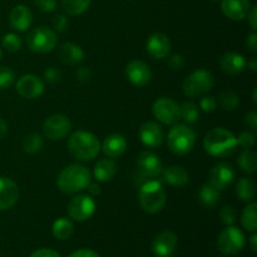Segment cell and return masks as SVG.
I'll use <instances>...</instances> for the list:
<instances>
[{"instance_id": "6da1fadb", "label": "cell", "mask_w": 257, "mask_h": 257, "mask_svg": "<svg viewBox=\"0 0 257 257\" xmlns=\"http://www.w3.org/2000/svg\"><path fill=\"white\" fill-rule=\"evenodd\" d=\"M237 140L235 135L225 128H213L206 135L203 140V148L213 157H227L235 152Z\"/></svg>"}, {"instance_id": "7a4b0ae2", "label": "cell", "mask_w": 257, "mask_h": 257, "mask_svg": "<svg viewBox=\"0 0 257 257\" xmlns=\"http://www.w3.org/2000/svg\"><path fill=\"white\" fill-rule=\"evenodd\" d=\"M90 171L82 165H70L60 172L58 177V188L65 195H73L85 190L90 183Z\"/></svg>"}, {"instance_id": "3957f363", "label": "cell", "mask_w": 257, "mask_h": 257, "mask_svg": "<svg viewBox=\"0 0 257 257\" xmlns=\"http://www.w3.org/2000/svg\"><path fill=\"white\" fill-rule=\"evenodd\" d=\"M68 151L79 161H90L100 152V143L93 133L77 131L68 140Z\"/></svg>"}, {"instance_id": "277c9868", "label": "cell", "mask_w": 257, "mask_h": 257, "mask_svg": "<svg viewBox=\"0 0 257 257\" xmlns=\"http://www.w3.org/2000/svg\"><path fill=\"white\" fill-rule=\"evenodd\" d=\"M166 191L160 181H148L143 183L138 193V201L143 211L148 213H158L166 205Z\"/></svg>"}, {"instance_id": "5b68a950", "label": "cell", "mask_w": 257, "mask_h": 257, "mask_svg": "<svg viewBox=\"0 0 257 257\" xmlns=\"http://www.w3.org/2000/svg\"><path fill=\"white\" fill-rule=\"evenodd\" d=\"M195 132L192 128L185 124H176L168 133V148L177 156L188 155L195 147Z\"/></svg>"}, {"instance_id": "8992f818", "label": "cell", "mask_w": 257, "mask_h": 257, "mask_svg": "<svg viewBox=\"0 0 257 257\" xmlns=\"http://www.w3.org/2000/svg\"><path fill=\"white\" fill-rule=\"evenodd\" d=\"M215 84L213 75L205 69H198L191 73L183 82V93L187 97H198L206 94Z\"/></svg>"}, {"instance_id": "52a82bcc", "label": "cell", "mask_w": 257, "mask_h": 257, "mask_svg": "<svg viewBox=\"0 0 257 257\" xmlns=\"http://www.w3.org/2000/svg\"><path fill=\"white\" fill-rule=\"evenodd\" d=\"M57 34L50 28H34L27 37V45L35 53H49L57 45Z\"/></svg>"}, {"instance_id": "ba28073f", "label": "cell", "mask_w": 257, "mask_h": 257, "mask_svg": "<svg viewBox=\"0 0 257 257\" xmlns=\"http://www.w3.org/2000/svg\"><path fill=\"white\" fill-rule=\"evenodd\" d=\"M245 246V236L240 228L228 226L220 233L217 238V248L222 255L235 256Z\"/></svg>"}, {"instance_id": "9c48e42d", "label": "cell", "mask_w": 257, "mask_h": 257, "mask_svg": "<svg viewBox=\"0 0 257 257\" xmlns=\"http://www.w3.org/2000/svg\"><path fill=\"white\" fill-rule=\"evenodd\" d=\"M72 131V122L64 114H52L43 123V132L50 141H60Z\"/></svg>"}, {"instance_id": "30bf717a", "label": "cell", "mask_w": 257, "mask_h": 257, "mask_svg": "<svg viewBox=\"0 0 257 257\" xmlns=\"http://www.w3.org/2000/svg\"><path fill=\"white\" fill-rule=\"evenodd\" d=\"M68 215L77 222L87 221L93 216L95 211V202L90 196L78 195L68 203Z\"/></svg>"}, {"instance_id": "8fae6325", "label": "cell", "mask_w": 257, "mask_h": 257, "mask_svg": "<svg viewBox=\"0 0 257 257\" xmlns=\"http://www.w3.org/2000/svg\"><path fill=\"white\" fill-rule=\"evenodd\" d=\"M153 115L165 124H176L181 119L180 105L167 97H162L153 103Z\"/></svg>"}, {"instance_id": "7c38bea8", "label": "cell", "mask_w": 257, "mask_h": 257, "mask_svg": "<svg viewBox=\"0 0 257 257\" xmlns=\"http://www.w3.org/2000/svg\"><path fill=\"white\" fill-rule=\"evenodd\" d=\"M235 180V170L227 162H220L213 166L210 172V185L216 190L223 191Z\"/></svg>"}, {"instance_id": "4fadbf2b", "label": "cell", "mask_w": 257, "mask_h": 257, "mask_svg": "<svg viewBox=\"0 0 257 257\" xmlns=\"http://www.w3.org/2000/svg\"><path fill=\"white\" fill-rule=\"evenodd\" d=\"M17 92L25 99H34L44 92V83L33 74L23 75L17 82Z\"/></svg>"}, {"instance_id": "5bb4252c", "label": "cell", "mask_w": 257, "mask_h": 257, "mask_svg": "<svg viewBox=\"0 0 257 257\" xmlns=\"http://www.w3.org/2000/svg\"><path fill=\"white\" fill-rule=\"evenodd\" d=\"M137 167L143 178H155L162 172V161L155 153L145 151L138 156Z\"/></svg>"}, {"instance_id": "9a60e30c", "label": "cell", "mask_w": 257, "mask_h": 257, "mask_svg": "<svg viewBox=\"0 0 257 257\" xmlns=\"http://www.w3.org/2000/svg\"><path fill=\"white\" fill-rule=\"evenodd\" d=\"M125 75L132 84L137 87H145L152 79L151 68L141 60H132L125 67Z\"/></svg>"}, {"instance_id": "2e32d148", "label": "cell", "mask_w": 257, "mask_h": 257, "mask_svg": "<svg viewBox=\"0 0 257 257\" xmlns=\"http://www.w3.org/2000/svg\"><path fill=\"white\" fill-rule=\"evenodd\" d=\"M171 40L163 33H153L147 40V52L153 59H165L171 53Z\"/></svg>"}, {"instance_id": "e0dca14e", "label": "cell", "mask_w": 257, "mask_h": 257, "mask_svg": "<svg viewBox=\"0 0 257 257\" xmlns=\"http://www.w3.org/2000/svg\"><path fill=\"white\" fill-rule=\"evenodd\" d=\"M177 247V236L172 231H163L156 236L152 243L153 252L160 257H171Z\"/></svg>"}, {"instance_id": "ac0fdd59", "label": "cell", "mask_w": 257, "mask_h": 257, "mask_svg": "<svg viewBox=\"0 0 257 257\" xmlns=\"http://www.w3.org/2000/svg\"><path fill=\"white\" fill-rule=\"evenodd\" d=\"M19 198V187L8 177H0V211L12 208Z\"/></svg>"}, {"instance_id": "d6986e66", "label": "cell", "mask_w": 257, "mask_h": 257, "mask_svg": "<svg viewBox=\"0 0 257 257\" xmlns=\"http://www.w3.org/2000/svg\"><path fill=\"white\" fill-rule=\"evenodd\" d=\"M140 138L142 143L147 147L157 148L163 143L165 133L162 127L156 122H147L141 127Z\"/></svg>"}, {"instance_id": "ffe728a7", "label": "cell", "mask_w": 257, "mask_h": 257, "mask_svg": "<svg viewBox=\"0 0 257 257\" xmlns=\"http://www.w3.org/2000/svg\"><path fill=\"white\" fill-rule=\"evenodd\" d=\"M221 9L231 20H242L247 17L251 9L248 0H222Z\"/></svg>"}, {"instance_id": "44dd1931", "label": "cell", "mask_w": 257, "mask_h": 257, "mask_svg": "<svg viewBox=\"0 0 257 257\" xmlns=\"http://www.w3.org/2000/svg\"><path fill=\"white\" fill-rule=\"evenodd\" d=\"M9 23L13 29L18 32H25L33 23V14L25 5H17L9 14Z\"/></svg>"}, {"instance_id": "7402d4cb", "label": "cell", "mask_w": 257, "mask_h": 257, "mask_svg": "<svg viewBox=\"0 0 257 257\" xmlns=\"http://www.w3.org/2000/svg\"><path fill=\"white\" fill-rule=\"evenodd\" d=\"M246 65H247V62H246L245 57L238 53H226L220 59V67L222 72L230 75L242 73Z\"/></svg>"}, {"instance_id": "603a6c76", "label": "cell", "mask_w": 257, "mask_h": 257, "mask_svg": "<svg viewBox=\"0 0 257 257\" xmlns=\"http://www.w3.org/2000/svg\"><path fill=\"white\" fill-rule=\"evenodd\" d=\"M100 148L108 157L117 158L122 156L127 150V141H125L124 136L119 135V133H113V135L105 137Z\"/></svg>"}, {"instance_id": "cb8c5ba5", "label": "cell", "mask_w": 257, "mask_h": 257, "mask_svg": "<svg viewBox=\"0 0 257 257\" xmlns=\"http://www.w3.org/2000/svg\"><path fill=\"white\" fill-rule=\"evenodd\" d=\"M58 58L64 64L74 65L82 62L84 58V52L79 45L74 43H64L58 49Z\"/></svg>"}, {"instance_id": "d4e9b609", "label": "cell", "mask_w": 257, "mask_h": 257, "mask_svg": "<svg viewBox=\"0 0 257 257\" xmlns=\"http://www.w3.org/2000/svg\"><path fill=\"white\" fill-rule=\"evenodd\" d=\"M162 177L166 183L176 187H182L187 185L190 176L188 172L182 166H170V167L162 170Z\"/></svg>"}, {"instance_id": "484cf974", "label": "cell", "mask_w": 257, "mask_h": 257, "mask_svg": "<svg viewBox=\"0 0 257 257\" xmlns=\"http://www.w3.org/2000/svg\"><path fill=\"white\" fill-rule=\"evenodd\" d=\"M93 175L99 182H108L117 175V165L110 158H102L95 165Z\"/></svg>"}, {"instance_id": "4316f807", "label": "cell", "mask_w": 257, "mask_h": 257, "mask_svg": "<svg viewBox=\"0 0 257 257\" xmlns=\"http://www.w3.org/2000/svg\"><path fill=\"white\" fill-rule=\"evenodd\" d=\"M236 195L238 196L241 201L250 202L255 198L256 195V185L252 178H240V181L236 185Z\"/></svg>"}, {"instance_id": "83f0119b", "label": "cell", "mask_w": 257, "mask_h": 257, "mask_svg": "<svg viewBox=\"0 0 257 257\" xmlns=\"http://www.w3.org/2000/svg\"><path fill=\"white\" fill-rule=\"evenodd\" d=\"M53 235L58 240H67L74 232V225L72 221L67 217H60L53 223Z\"/></svg>"}, {"instance_id": "f1b7e54d", "label": "cell", "mask_w": 257, "mask_h": 257, "mask_svg": "<svg viewBox=\"0 0 257 257\" xmlns=\"http://www.w3.org/2000/svg\"><path fill=\"white\" fill-rule=\"evenodd\" d=\"M200 201L207 208H213L220 203L221 193L211 185H203L200 190Z\"/></svg>"}, {"instance_id": "f546056e", "label": "cell", "mask_w": 257, "mask_h": 257, "mask_svg": "<svg viewBox=\"0 0 257 257\" xmlns=\"http://www.w3.org/2000/svg\"><path fill=\"white\" fill-rule=\"evenodd\" d=\"M237 165L243 172L253 175L257 170V156L250 150H245L240 153L237 158Z\"/></svg>"}, {"instance_id": "4dcf8cb0", "label": "cell", "mask_w": 257, "mask_h": 257, "mask_svg": "<svg viewBox=\"0 0 257 257\" xmlns=\"http://www.w3.org/2000/svg\"><path fill=\"white\" fill-rule=\"evenodd\" d=\"M241 222L243 227L250 232H255L257 230V205L255 202L246 206L241 216Z\"/></svg>"}, {"instance_id": "1f68e13d", "label": "cell", "mask_w": 257, "mask_h": 257, "mask_svg": "<svg viewBox=\"0 0 257 257\" xmlns=\"http://www.w3.org/2000/svg\"><path fill=\"white\" fill-rule=\"evenodd\" d=\"M22 147L25 153L29 155H35V153L40 152L43 148V138L42 136L38 133H29L25 136L22 141Z\"/></svg>"}, {"instance_id": "d6a6232c", "label": "cell", "mask_w": 257, "mask_h": 257, "mask_svg": "<svg viewBox=\"0 0 257 257\" xmlns=\"http://www.w3.org/2000/svg\"><path fill=\"white\" fill-rule=\"evenodd\" d=\"M63 9L70 15H79L89 8L90 0H62Z\"/></svg>"}, {"instance_id": "836d02e7", "label": "cell", "mask_w": 257, "mask_h": 257, "mask_svg": "<svg viewBox=\"0 0 257 257\" xmlns=\"http://www.w3.org/2000/svg\"><path fill=\"white\" fill-rule=\"evenodd\" d=\"M218 102H220V105L225 110H233L240 104V98H238L237 93L227 89L221 93L220 97H218Z\"/></svg>"}, {"instance_id": "e575fe53", "label": "cell", "mask_w": 257, "mask_h": 257, "mask_svg": "<svg viewBox=\"0 0 257 257\" xmlns=\"http://www.w3.org/2000/svg\"><path fill=\"white\" fill-rule=\"evenodd\" d=\"M180 115L186 123H195L200 115V109L195 103L186 102L180 107Z\"/></svg>"}, {"instance_id": "d590c367", "label": "cell", "mask_w": 257, "mask_h": 257, "mask_svg": "<svg viewBox=\"0 0 257 257\" xmlns=\"http://www.w3.org/2000/svg\"><path fill=\"white\" fill-rule=\"evenodd\" d=\"M3 48L10 53L18 52L22 48V39L14 33H8L3 38Z\"/></svg>"}, {"instance_id": "8d00e7d4", "label": "cell", "mask_w": 257, "mask_h": 257, "mask_svg": "<svg viewBox=\"0 0 257 257\" xmlns=\"http://www.w3.org/2000/svg\"><path fill=\"white\" fill-rule=\"evenodd\" d=\"M14 72L8 67H0V89H7L14 83Z\"/></svg>"}, {"instance_id": "74e56055", "label": "cell", "mask_w": 257, "mask_h": 257, "mask_svg": "<svg viewBox=\"0 0 257 257\" xmlns=\"http://www.w3.org/2000/svg\"><path fill=\"white\" fill-rule=\"evenodd\" d=\"M220 220L221 222L227 226H232V223L236 221V210L232 206H225L220 211Z\"/></svg>"}, {"instance_id": "f35d334b", "label": "cell", "mask_w": 257, "mask_h": 257, "mask_svg": "<svg viewBox=\"0 0 257 257\" xmlns=\"http://www.w3.org/2000/svg\"><path fill=\"white\" fill-rule=\"evenodd\" d=\"M236 140H237V145H240L245 150H250L255 146V136H253V133L247 132V131L241 133Z\"/></svg>"}, {"instance_id": "ab89813d", "label": "cell", "mask_w": 257, "mask_h": 257, "mask_svg": "<svg viewBox=\"0 0 257 257\" xmlns=\"http://www.w3.org/2000/svg\"><path fill=\"white\" fill-rule=\"evenodd\" d=\"M200 107L203 112L211 113L216 109V107H217V102H216V99L212 95H205L203 98H201Z\"/></svg>"}, {"instance_id": "60d3db41", "label": "cell", "mask_w": 257, "mask_h": 257, "mask_svg": "<svg viewBox=\"0 0 257 257\" xmlns=\"http://www.w3.org/2000/svg\"><path fill=\"white\" fill-rule=\"evenodd\" d=\"M34 4L43 13H52L57 8L55 0H34Z\"/></svg>"}, {"instance_id": "b9f144b4", "label": "cell", "mask_w": 257, "mask_h": 257, "mask_svg": "<svg viewBox=\"0 0 257 257\" xmlns=\"http://www.w3.org/2000/svg\"><path fill=\"white\" fill-rule=\"evenodd\" d=\"M44 78L50 84H55V83H59L60 79H62V73L57 68L50 67L44 72Z\"/></svg>"}, {"instance_id": "7bdbcfd3", "label": "cell", "mask_w": 257, "mask_h": 257, "mask_svg": "<svg viewBox=\"0 0 257 257\" xmlns=\"http://www.w3.org/2000/svg\"><path fill=\"white\" fill-rule=\"evenodd\" d=\"M53 28H54L57 32L63 33L68 28V19L65 15L59 14L53 19Z\"/></svg>"}, {"instance_id": "ee69618b", "label": "cell", "mask_w": 257, "mask_h": 257, "mask_svg": "<svg viewBox=\"0 0 257 257\" xmlns=\"http://www.w3.org/2000/svg\"><path fill=\"white\" fill-rule=\"evenodd\" d=\"M168 65L172 70H181L185 65V59H183L182 55L180 54H173L172 57L168 60Z\"/></svg>"}, {"instance_id": "f6af8a7d", "label": "cell", "mask_w": 257, "mask_h": 257, "mask_svg": "<svg viewBox=\"0 0 257 257\" xmlns=\"http://www.w3.org/2000/svg\"><path fill=\"white\" fill-rule=\"evenodd\" d=\"M245 123L252 132L257 131V113L256 112H248L245 115Z\"/></svg>"}, {"instance_id": "bcb514c9", "label": "cell", "mask_w": 257, "mask_h": 257, "mask_svg": "<svg viewBox=\"0 0 257 257\" xmlns=\"http://www.w3.org/2000/svg\"><path fill=\"white\" fill-rule=\"evenodd\" d=\"M30 257H60V255L57 251L50 250V248H40L33 252Z\"/></svg>"}, {"instance_id": "7dc6e473", "label": "cell", "mask_w": 257, "mask_h": 257, "mask_svg": "<svg viewBox=\"0 0 257 257\" xmlns=\"http://www.w3.org/2000/svg\"><path fill=\"white\" fill-rule=\"evenodd\" d=\"M77 77L80 82H88L90 79V77H92V72H90V69L88 67H82L78 69Z\"/></svg>"}, {"instance_id": "c3c4849f", "label": "cell", "mask_w": 257, "mask_h": 257, "mask_svg": "<svg viewBox=\"0 0 257 257\" xmlns=\"http://www.w3.org/2000/svg\"><path fill=\"white\" fill-rule=\"evenodd\" d=\"M69 257H99L97 252L89 250V248H80V250L74 251Z\"/></svg>"}, {"instance_id": "681fc988", "label": "cell", "mask_w": 257, "mask_h": 257, "mask_svg": "<svg viewBox=\"0 0 257 257\" xmlns=\"http://www.w3.org/2000/svg\"><path fill=\"white\" fill-rule=\"evenodd\" d=\"M257 7H252L250 9V12H248L247 14V18H248V23H250V27L251 29L253 30V32H256L257 29Z\"/></svg>"}, {"instance_id": "f907efd6", "label": "cell", "mask_w": 257, "mask_h": 257, "mask_svg": "<svg viewBox=\"0 0 257 257\" xmlns=\"http://www.w3.org/2000/svg\"><path fill=\"white\" fill-rule=\"evenodd\" d=\"M246 44H247V48H250L251 52H256L257 50V34L255 32L252 34H250L246 39Z\"/></svg>"}, {"instance_id": "816d5d0a", "label": "cell", "mask_w": 257, "mask_h": 257, "mask_svg": "<svg viewBox=\"0 0 257 257\" xmlns=\"http://www.w3.org/2000/svg\"><path fill=\"white\" fill-rule=\"evenodd\" d=\"M8 135V124L3 118H0V140Z\"/></svg>"}, {"instance_id": "f5cc1de1", "label": "cell", "mask_w": 257, "mask_h": 257, "mask_svg": "<svg viewBox=\"0 0 257 257\" xmlns=\"http://www.w3.org/2000/svg\"><path fill=\"white\" fill-rule=\"evenodd\" d=\"M87 188H88V191H89L90 195H93V196H97L100 193V187L98 185H95V183H89Z\"/></svg>"}, {"instance_id": "db71d44e", "label": "cell", "mask_w": 257, "mask_h": 257, "mask_svg": "<svg viewBox=\"0 0 257 257\" xmlns=\"http://www.w3.org/2000/svg\"><path fill=\"white\" fill-rule=\"evenodd\" d=\"M256 241H257V236H256V233H252V236H251V237H250V246H251V248H252L253 252H256V251H257Z\"/></svg>"}, {"instance_id": "11a10c76", "label": "cell", "mask_w": 257, "mask_h": 257, "mask_svg": "<svg viewBox=\"0 0 257 257\" xmlns=\"http://www.w3.org/2000/svg\"><path fill=\"white\" fill-rule=\"evenodd\" d=\"M247 65H248V68H250V69L252 70V72H256V70H257V60H256V58H252V59H251L250 62H247Z\"/></svg>"}, {"instance_id": "9f6ffc18", "label": "cell", "mask_w": 257, "mask_h": 257, "mask_svg": "<svg viewBox=\"0 0 257 257\" xmlns=\"http://www.w3.org/2000/svg\"><path fill=\"white\" fill-rule=\"evenodd\" d=\"M252 99H253V103H256V89H253V93H252Z\"/></svg>"}, {"instance_id": "6f0895ef", "label": "cell", "mask_w": 257, "mask_h": 257, "mask_svg": "<svg viewBox=\"0 0 257 257\" xmlns=\"http://www.w3.org/2000/svg\"><path fill=\"white\" fill-rule=\"evenodd\" d=\"M2 55H3V53H2V49H0V59H2Z\"/></svg>"}, {"instance_id": "680465c9", "label": "cell", "mask_w": 257, "mask_h": 257, "mask_svg": "<svg viewBox=\"0 0 257 257\" xmlns=\"http://www.w3.org/2000/svg\"><path fill=\"white\" fill-rule=\"evenodd\" d=\"M212 2H218V0H212Z\"/></svg>"}]
</instances>
